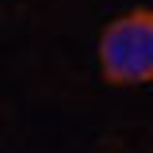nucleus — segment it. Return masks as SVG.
<instances>
[{"instance_id":"1","label":"nucleus","mask_w":153,"mask_h":153,"mask_svg":"<svg viewBox=\"0 0 153 153\" xmlns=\"http://www.w3.org/2000/svg\"><path fill=\"white\" fill-rule=\"evenodd\" d=\"M100 69L111 84L153 80V8H134L103 27Z\"/></svg>"}]
</instances>
